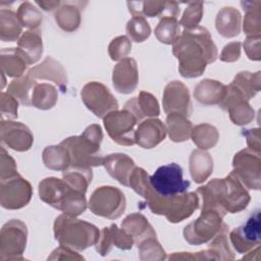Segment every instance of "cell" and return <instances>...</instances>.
I'll use <instances>...</instances> for the list:
<instances>
[{"label":"cell","instance_id":"6da1fadb","mask_svg":"<svg viewBox=\"0 0 261 261\" xmlns=\"http://www.w3.org/2000/svg\"><path fill=\"white\" fill-rule=\"evenodd\" d=\"M173 53L179 60V71L186 77H195L202 74L206 64L213 62L217 50L204 28L185 31L173 45Z\"/></svg>","mask_w":261,"mask_h":261},{"label":"cell","instance_id":"7a4b0ae2","mask_svg":"<svg viewBox=\"0 0 261 261\" xmlns=\"http://www.w3.org/2000/svg\"><path fill=\"white\" fill-rule=\"evenodd\" d=\"M198 193L203 196V210H214L222 216L226 211L236 213L245 209L250 202L249 194L231 173L226 178H215L201 187Z\"/></svg>","mask_w":261,"mask_h":261},{"label":"cell","instance_id":"3957f363","mask_svg":"<svg viewBox=\"0 0 261 261\" xmlns=\"http://www.w3.org/2000/svg\"><path fill=\"white\" fill-rule=\"evenodd\" d=\"M55 238L61 245L84 250L92 246L99 239L98 229L85 221L59 216L55 222Z\"/></svg>","mask_w":261,"mask_h":261},{"label":"cell","instance_id":"277c9868","mask_svg":"<svg viewBox=\"0 0 261 261\" xmlns=\"http://www.w3.org/2000/svg\"><path fill=\"white\" fill-rule=\"evenodd\" d=\"M149 185L156 196L169 198L185 194L190 188L191 182L184 179L182 168L172 162L158 167L149 176Z\"/></svg>","mask_w":261,"mask_h":261},{"label":"cell","instance_id":"5b68a950","mask_svg":"<svg viewBox=\"0 0 261 261\" xmlns=\"http://www.w3.org/2000/svg\"><path fill=\"white\" fill-rule=\"evenodd\" d=\"M125 208L123 194L113 187H101L97 189L90 199V209L94 214L117 218Z\"/></svg>","mask_w":261,"mask_h":261},{"label":"cell","instance_id":"8992f818","mask_svg":"<svg viewBox=\"0 0 261 261\" xmlns=\"http://www.w3.org/2000/svg\"><path fill=\"white\" fill-rule=\"evenodd\" d=\"M234 170L231 172L249 189L260 188V153L249 149L236 154L233 159Z\"/></svg>","mask_w":261,"mask_h":261},{"label":"cell","instance_id":"52a82bcc","mask_svg":"<svg viewBox=\"0 0 261 261\" xmlns=\"http://www.w3.org/2000/svg\"><path fill=\"white\" fill-rule=\"evenodd\" d=\"M137 120V117L126 109L109 113L104 118V124L113 141L121 145H133L136 142L134 126Z\"/></svg>","mask_w":261,"mask_h":261},{"label":"cell","instance_id":"ba28073f","mask_svg":"<svg viewBox=\"0 0 261 261\" xmlns=\"http://www.w3.org/2000/svg\"><path fill=\"white\" fill-rule=\"evenodd\" d=\"M222 215L214 210H204L201 216L186 226V240L191 244H201L210 240L221 227Z\"/></svg>","mask_w":261,"mask_h":261},{"label":"cell","instance_id":"9c48e42d","mask_svg":"<svg viewBox=\"0 0 261 261\" xmlns=\"http://www.w3.org/2000/svg\"><path fill=\"white\" fill-rule=\"evenodd\" d=\"M82 96L87 107L99 117H103L108 114L109 111L115 110L118 107L117 101L113 98L108 89L98 83L86 85Z\"/></svg>","mask_w":261,"mask_h":261},{"label":"cell","instance_id":"30bf717a","mask_svg":"<svg viewBox=\"0 0 261 261\" xmlns=\"http://www.w3.org/2000/svg\"><path fill=\"white\" fill-rule=\"evenodd\" d=\"M233 247L240 253H246L260 243V210L257 209L246 223L233 229L230 233Z\"/></svg>","mask_w":261,"mask_h":261},{"label":"cell","instance_id":"8fae6325","mask_svg":"<svg viewBox=\"0 0 261 261\" xmlns=\"http://www.w3.org/2000/svg\"><path fill=\"white\" fill-rule=\"evenodd\" d=\"M72 190L74 189L69 187L65 180H60L55 177L45 178L39 186L40 198L59 210Z\"/></svg>","mask_w":261,"mask_h":261},{"label":"cell","instance_id":"7c38bea8","mask_svg":"<svg viewBox=\"0 0 261 261\" xmlns=\"http://www.w3.org/2000/svg\"><path fill=\"white\" fill-rule=\"evenodd\" d=\"M138 82L136 62L132 58H124L113 70V85L120 93H130Z\"/></svg>","mask_w":261,"mask_h":261},{"label":"cell","instance_id":"4fadbf2b","mask_svg":"<svg viewBox=\"0 0 261 261\" xmlns=\"http://www.w3.org/2000/svg\"><path fill=\"white\" fill-rule=\"evenodd\" d=\"M166 129L158 119H149L142 122L136 133V141L144 148H152L164 140Z\"/></svg>","mask_w":261,"mask_h":261},{"label":"cell","instance_id":"5bb4252c","mask_svg":"<svg viewBox=\"0 0 261 261\" xmlns=\"http://www.w3.org/2000/svg\"><path fill=\"white\" fill-rule=\"evenodd\" d=\"M103 163L108 172L115 177L120 184L128 186L132 167H134V161L125 154H110L103 159Z\"/></svg>","mask_w":261,"mask_h":261},{"label":"cell","instance_id":"9a60e30c","mask_svg":"<svg viewBox=\"0 0 261 261\" xmlns=\"http://www.w3.org/2000/svg\"><path fill=\"white\" fill-rule=\"evenodd\" d=\"M185 89L186 87L178 82L170 83L166 87L165 94L170 95L171 97L164 96L163 104L165 112L168 113L170 111H178L181 112L184 115H189L191 113L190 97L186 96L178 99V96L184 92Z\"/></svg>","mask_w":261,"mask_h":261},{"label":"cell","instance_id":"2e32d148","mask_svg":"<svg viewBox=\"0 0 261 261\" xmlns=\"http://www.w3.org/2000/svg\"><path fill=\"white\" fill-rule=\"evenodd\" d=\"M247 99H251L260 90V72L254 74L244 71L240 72L231 84Z\"/></svg>","mask_w":261,"mask_h":261},{"label":"cell","instance_id":"e0dca14e","mask_svg":"<svg viewBox=\"0 0 261 261\" xmlns=\"http://www.w3.org/2000/svg\"><path fill=\"white\" fill-rule=\"evenodd\" d=\"M122 226L133 238L136 239L137 242H139V240L141 241L144 238L143 234L146 233L156 236L146 218L140 214H133L127 216L122 222Z\"/></svg>","mask_w":261,"mask_h":261},{"label":"cell","instance_id":"ac0fdd59","mask_svg":"<svg viewBox=\"0 0 261 261\" xmlns=\"http://www.w3.org/2000/svg\"><path fill=\"white\" fill-rule=\"evenodd\" d=\"M176 17L174 16H165L158 24L156 29L157 38L162 43L171 44L176 41L177 33H178V25L175 20Z\"/></svg>","mask_w":261,"mask_h":261},{"label":"cell","instance_id":"d6986e66","mask_svg":"<svg viewBox=\"0 0 261 261\" xmlns=\"http://www.w3.org/2000/svg\"><path fill=\"white\" fill-rule=\"evenodd\" d=\"M240 16L241 15L239 11L233 9L232 7H225L223 10H221L218 13L217 20H216V28L219 34H221L224 37L230 38L228 23L232 22V23L240 24V21H241Z\"/></svg>","mask_w":261,"mask_h":261},{"label":"cell","instance_id":"ffe728a7","mask_svg":"<svg viewBox=\"0 0 261 261\" xmlns=\"http://www.w3.org/2000/svg\"><path fill=\"white\" fill-rule=\"evenodd\" d=\"M126 30L127 34L136 42H143L150 35V27L148 22L140 17H134L132 20H129Z\"/></svg>","mask_w":261,"mask_h":261},{"label":"cell","instance_id":"44dd1931","mask_svg":"<svg viewBox=\"0 0 261 261\" xmlns=\"http://www.w3.org/2000/svg\"><path fill=\"white\" fill-rule=\"evenodd\" d=\"M256 2H253V9L248 11L244 20V31L247 35L259 36L260 35V4L255 8Z\"/></svg>","mask_w":261,"mask_h":261},{"label":"cell","instance_id":"7402d4cb","mask_svg":"<svg viewBox=\"0 0 261 261\" xmlns=\"http://www.w3.org/2000/svg\"><path fill=\"white\" fill-rule=\"evenodd\" d=\"M259 40H260V35L259 36H252V37H249L247 40H246V43L244 44L245 46V49L247 51V54L249 56L250 59H253V60H259L260 59V43H259Z\"/></svg>","mask_w":261,"mask_h":261},{"label":"cell","instance_id":"603a6c76","mask_svg":"<svg viewBox=\"0 0 261 261\" xmlns=\"http://www.w3.org/2000/svg\"><path fill=\"white\" fill-rule=\"evenodd\" d=\"M130 44L128 42V39L125 37H119L115 40H113V42L111 43L110 47H109V52L111 55V58L113 60H117L119 58H121V56L124 55V53L121 51V47H129Z\"/></svg>","mask_w":261,"mask_h":261},{"label":"cell","instance_id":"cb8c5ba5","mask_svg":"<svg viewBox=\"0 0 261 261\" xmlns=\"http://www.w3.org/2000/svg\"><path fill=\"white\" fill-rule=\"evenodd\" d=\"M240 49H241L240 43H231V44L227 45L224 48L221 59L224 61H234V60L239 59Z\"/></svg>","mask_w":261,"mask_h":261}]
</instances>
